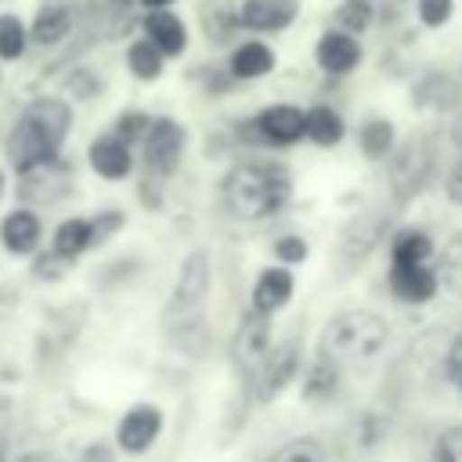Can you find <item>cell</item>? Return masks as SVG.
Masks as SVG:
<instances>
[{
  "mask_svg": "<svg viewBox=\"0 0 462 462\" xmlns=\"http://www.w3.org/2000/svg\"><path fill=\"white\" fill-rule=\"evenodd\" d=\"M148 123H152V119H148L144 112H126V116H119V123H116V137L126 141V144H134V141L144 137Z\"/></svg>",
  "mask_w": 462,
  "mask_h": 462,
  "instance_id": "32",
  "label": "cell"
},
{
  "mask_svg": "<svg viewBox=\"0 0 462 462\" xmlns=\"http://www.w3.org/2000/svg\"><path fill=\"white\" fill-rule=\"evenodd\" d=\"M448 372L455 379H462V332L451 339V350H448Z\"/></svg>",
  "mask_w": 462,
  "mask_h": 462,
  "instance_id": "37",
  "label": "cell"
},
{
  "mask_svg": "<svg viewBox=\"0 0 462 462\" xmlns=\"http://www.w3.org/2000/svg\"><path fill=\"white\" fill-rule=\"evenodd\" d=\"M437 462H462V426H451L437 437Z\"/></svg>",
  "mask_w": 462,
  "mask_h": 462,
  "instance_id": "33",
  "label": "cell"
},
{
  "mask_svg": "<svg viewBox=\"0 0 462 462\" xmlns=\"http://www.w3.org/2000/svg\"><path fill=\"white\" fill-rule=\"evenodd\" d=\"M206 285H209V260H206V253H191L188 263L180 267V282L170 300V318H195V310L206 296Z\"/></svg>",
  "mask_w": 462,
  "mask_h": 462,
  "instance_id": "5",
  "label": "cell"
},
{
  "mask_svg": "<svg viewBox=\"0 0 462 462\" xmlns=\"http://www.w3.org/2000/svg\"><path fill=\"white\" fill-rule=\"evenodd\" d=\"M390 285L401 300L408 303H422L437 292V271L430 263H393L390 271Z\"/></svg>",
  "mask_w": 462,
  "mask_h": 462,
  "instance_id": "15",
  "label": "cell"
},
{
  "mask_svg": "<svg viewBox=\"0 0 462 462\" xmlns=\"http://www.w3.org/2000/svg\"><path fill=\"white\" fill-rule=\"evenodd\" d=\"M390 148H393V123H386V119H368V123L361 126V152H365L368 159H383Z\"/></svg>",
  "mask_w": 462,
  "mask_h": 462,
  "instance_id": "26",
  "label": "cell"
},
{
  "mask_svg": "<svg viewBox=\"0 0 462 462\" xmlns=\"http://www.w3.org/2000/svg\"><path fill=\"white\" fill-rule=\"evenodd\" d=\"M289 296H292V274L285 267H267L253 285V310H263V314L278 310Z\"/></svg>",
  "mask_w": 462,
  "mask_h": 462,
  "instance_id": "19",
  "label": "cell"
},
{
  "mask_svg": "<svg viewBox=\"0 0 462 462\" xmlns=\"http://www.w3.org/2000/svg\"><path fill=\"white\" fill-rule=\"evenodd\" d=\"M336 22L346 32H365L372 25V4L368 0H343L336 7Z\"/></svg>",
  "mask_w": 462,
  "mask_h": 462,
  "instance_id": "30",
  "label": "cell"
},
{
  "mask_svg": "<svg viewBox=\"0 0 462 462\" xmlns=\"http://www.w3.org/2000/svg\"><path fill=\"white\" fill-rule=\"evenodd\" d=\"M256 130L274 144H292L303 137V108L296 105H271L256 116Z\"/></svg>",
  "mask_w": 462,
  "mask_h": 462,
  "instance_id": "14",
  "label": "cell"
},
{
  "mask_svg": "<svg viewBox=\"0 0 462 462\" xmlns=\"http://www.w3.org/2000/svg\"><path fill=\"white\" fill-rule=\"evenodd\" d=\"M267 339H271V325H267L263 310H253V314L238 325V336H235V361H238L245 372H256V365H260L263 354H267Z\"/></svg>",
  "mask_w": 462,
  "mask_h": 462,
  "instance_id": "12",
  "label": "cell"
},
{
  "mask_svg": "<svg viewBox=\"0 0 462 462\" xmlns=\"http://www.w3.org/2000/svg\"><path fill=\"white\" fill-rule=\"evenodd\" d=\"M69 123H72V112L61 97H36L22 112V119L7 141V159L14 162V170L22 173L43 159H54L69 134Z\"/></svg>",
  "mask_w": 462,
  "mask_h": 462,
  "instance_id": "1",
  "label": "cell"
},
{
  "mask_svg": "<svg viewBox=\"0 0 462 462\" xmlns=\"http://www.w3.org/2000/svg\"><path fill=\"white\" fill-rule=\"evenodd\" d=\"M90 166L105 180H123L130 173V148L116 134H105L90 144Z\"/></svg>",
  "mask_w": 462,
  "mask_h": 462,
  "instance_id": "16",
  "label": "cell"
},
{
  "mask_svg": "<svg viewBox=\"0 0 462 462\" xmlns=\"http://www.w3.org/2000/svg\"><path fill=\"white\" fill-rule=\"evenodd\" d=\"M440 271H444V282L462 292V235H455V238L448 242V249H444V267H440Z\"/></svg>",
  "mask_w": 462,
  "mask_h": 462,
  "instance_id": "31",
  "label": "cell"
},
{
  "mask_svg": "<svg viewBox=\"0 0 462 462\" xmlns=\"http://www.w3.org/2000/svg\"><path fill=\"white\" fill-rule=\"evenodd\" d=\"M274 253H278V260H285V263H300V260L307 256V245H303V238L289 235V238H278Z\"/></svg>",
  "mask_w": 462,
  "mask_h": 462,
  "instance_id": "35",
  "label": "cell"
},
{
  "mask_svg": "<svg viewBox=\"0 0 462 462\" xmlns=\"http://www.w3.org/2000/svg\"><path fill=\"white\" fill-rule=\"evenodd\" d=\"M303 137H310L314 144L328 148L343 137V119L328 108V105H314L310 112H303Z\"/></svg>",
  "mask_w": 462,
  "mask_h": 462,
  "instance_id": "21",
  "label": "cell"
},
{
  "mask_svg": "<svg viewBox=\"0 0 462 462\" xmlns=\"http://www.w3.org/2000/svg\"><path fill=\"white\" fill-rule=\"evenodd\" d=\"M199 18H202V32H206L213 43L231 40V32L238 29V11H235L231 0H206Z\"/></svg>",
  "mask_w": 462,
  "mask_h": 462,
  "instance_id": "20",
  "label": "cell"
},
{
  "mask_svg": "<svg viewBox=\"0 0 462 462\" xmlns=\"http://www.w3.org/2000/svg\"><path fill=\"white\" fill-rule=\"evenodd\" d=\"M267 462H325V448L314 437H296V440L282 444L278 451H271Z\"/></svg>",
  "mask_w": 462,
  "mask_h": 462,
  "instance_id": "27",
  "label": "cell"
},
{
  "mask_svg": "<svg viewBox=\"0 0 462 462\" xmlns=\"http://www.w3.org/2000/svg\"><path fill=\"white\" fill-rule=\"evenodd\" d=\"M141 144H144V166H148L155 177H166V173H173L177 162H180L184 130H180V123H173V119H152L148 130H144V137H141Z\"/></svg>",
  "mask_w": 462,
  "mask_h": 462,
  "instance_id": "4",
  "label": "cell"
},
{
  "mask_svg": "<svg viewBox=\"0 0 462 462\" xmlns=\"http://www.w3.org/2000/svg\"><path fill=\"white\" fill-rule=\"evenodd\" d=\"M0 242H4L7 253H29V249H36V242H40V220H36V213H29V209L7 213L4 224H0Z\"/></svg>",
  "mask_w": 462,
  "mask_h": 462,
  "instance_id": "18",
  "label": "cell"
},
{
  "mask_svg": "<svg viewBox=\"0 0 462 462\" xmlns=\"http://www.w3.org/2000/svg\"><path fill=\"white\" fill-rule=\"evenodd\" d=\"M336 390V365L321 354V361H314V368H310V375H307V383H303V397L307 401H325L328 393Z\"/></svg>",
  "mask_w": 462,
  "mask_h": 462,
  "instance_id": "29",
  "label": "cell"
},
{
  "mask_svg": "<svg viewBox=\"0 0 462 462\" xmlns=\"http://www.w3.org/2000/svg\"><path fill=\"white\" fill-rule=\"evenodd\" d=\"M451 18V0H419V22L430 29H440Z\"/></svg>",
  "mask_w": 462,
  "mask_h": 462,
  "instance_id": "34",
  "label": "cell"
},
{
  "mask_svg": "<svg viewBox=\"0 0 462 462\" xmlns=\"http://www.w3.org/2000/svg\"><path fill=\"white\" fill-rule=\"evenodd\" d=\"M90 242H94L90 220H79V217L61 220V224H58V231H54V256L72 260V256H79V253H83Z\"/></svg>",
  "mask_w": 462,
  "mask_h": 462,
  "instance_id": "22",
  "label": "cell"
},
{
  "mask_svg": "<svg viewBox=\"0 0 462 462\" xmlns=\"http://www.w3.org/2000/svg\"><path fill=\"white\" fill-rule=\"evenodd\" d=\"M390 339V328L379 314L372 310H346L339 318H332V325L325 328L321 339V354L336 365V368H361L368 361H375L383 354Z\"/></svg>",
  "mask_w": 462,
  "mask_h": 462,
  "instance_id": "3",
  "label": "cell"
},
{
  "mask_svg": "<svg viewBox=\"0 0 462 462\" xmlns=\"http://www.w3.org/2000/svg\"><path fill=\"white\" fill-rule=\"evenodd\" d=\"M65 188H69V170L65 162H58V155L22 170V199L29 202H54L65 195Z\"/></svg>",
  "mask_w": 462,
  "mask_h": 462,
  "instance_id": "8",
  "label": "cell"
},
{
  "mask_svg": "<svg viewBox=\"0 0 462 462\" xmlns=\"http://www.w3.org/2000/svg\"><path fill=\"white\" fill-rule=\"evenodd\" d=\"M159 430H162V415H159V408H152V404H137V408H130V411L123 415L116 437H119V448H123V451L137 455V451H148V448L155 444Z\"/></svg>",
  "mask_w": 462,
  "mask_h": 462,
  "instance_id": "10",
  "label": "cell"
},
{
  "mask_svg": "<svg viewBox=\"0 0 462 462\" xmlns=\"http://www.w3.org/2000/svg\"><path fill=\"white\" fill-rule=\"evenodd\" d=\"M220 195H224L227 213H235L238 220H260V217H271L285 202L289 177L278 166L242 162V166L227 170V177L220 184Z\"/></svg>",
  "mask_w": 462,
  "mask_h": 462,
  "instance_id": "2",
  "label": "cell"
},
{
  "mask_svg": "<svg viewBox=\"0 0 462 462\" xmlns=\"http://www.w3.org/2000/svg\"><path fill=\"white\" fill-rule=\"evenodd\" d=\"M0 462H4V458H0Z\"/></svg>",
  "mask_w": 462,
  "mask_h": 462,
  "instance_id": "41",
  "label": "cell"
},
{
  "mask_svg": "<svg viewBox=\"0 0 462 462\" xmlns=\"http://www.w3.org/2000/svg\"><path fill=\"white\" fill-rule=\"evenodd\" d=\"M444 188H448V199L462 206V159L451 166V173H448V184H444Z\"/></svg>",
  "mask_w": 462,
  "mask_h": 462,
  "instance_id": "36",
  "label": "cell"
},
{
  "mask_svg": "<svg viewBox=\"0 0 462 462\" xmlns=\"http://www.w3.org/2000/svg\"><path fill=\"white\" fill-rule=\"evenodd\" d=\"M296 14H300V0H242L238 25L256 29V32H278L292 25Z\"/></svg>",
  "mask_w": 462,
  "mask_h": 462,
  "instance_id": "9",
  "label": "cell"
},
{
  "mask_svg": "<svg viewBox=\"0 0 462 462\" xmlns=\"http://www.w3.org/2000/svg\"><path fill=\"white\" fill-rule=\"evenodd\" d=\"M141 4H144V7H152V11H155V7H170V4H173V0H141Z\"/></svg>",
  "mask_w": 462,
  "mask_h": 462,
  "instance_id": "39",
  "label": "cell"
},
{
  "mask_svg": "<svg viewBox=\"0 0 462 462\" xmlns=\"http://www.w3.org/2000/svg\"><path fill=\"white\" fill-rule=\"evenodd\" d=\"M0 195H4V177H0Z\"/></svg>",
  "mask_w": 462,
  "mask_h": 462,
  "instance_id": "40",
  "label": "cell"
},
{
  "mask_svg": "<svg viewBox=\"0 0 462 462\" xmlns=\"http://www.w3.org/2000/svg\"><path fill=\"white\" fill-rule=\"evenodd\" d=\"M430 253H433V242L415 227H408L393 238V263H426Z\"/></svg>",
  "mask_w": 462,
  "mask_h": 462,
  "instance_id": "25",
  "label": "cell"
},
{
  "mask_svg": "<svg viewBox=\"0 0 462 462\" xmlns=\"http://www.w3.org/2000/svg\"><path fill=\"white\" fill-rule=\"evenodd\" d=\"M227 69H231L235 79H260V76H267L274 69V51L267 43H260V40H245V43L235 47Z\"/></svg>",
  "mask_w": 462,
  "mask_h": 462,
  "instance_id": "17",
  "label": "cell"
},
{
  "mask_svg": "<svg viewBox=\"0 0 462 462\" xmlns=\"http://www.w3.org/2000/svg\"><path fill=\"white\" fill-rule=\"evenodd\" d=\"M451 137H455V144H462V116L455 119V126H451Z\"/></svg>",
  "mask_w": 462,
  "mask_h": 462,
  "instance_id": "38",
  "label": "cell"
},
{
  "mask_svg": "<svg viewBox=\"0 0 462 462\" xmlns=\"http://www.w3.org/2000/svg\"><path fill=\"white\" fill-rule=\"evenodd\" d=\"M430 166H433V152H430L426 141H411V144H404V152L397 155V162H393V170H390L393 191H397V195H411V191L426 180Z\"/></svg>",
  "mask_w": 462,
  "mask_h": 462,
  "instance_id": "11",
  "label": "cell"
},
{
  "mask_svg": "<svg viewBox=\"0 0 462 462\" xmlns=\"http://www.w3.org/2000/svg\"><path fill=\"white\" fill-rule=\"evenodd\" d=\"M126 65L137 79H155L162 72V51L152 40H134L126 51Z\"/></svg>",
  "mask_w": 462,
  "mask_h": 462,
  "instance_id": "24",
  "label": "cell"
},
{
  "mask_svg": "<svg viewBox=\"0 0 462 462\" xmlns=\"http://www.w3.org/2000/svg\"><path fill=\"white\" fill-rule=\"evenodd\" d=\"M65 32H69V11H65V7H43V11L36 14L29 36H32V43L51 47V43H58Z\"/></svg>",
  "mask_w": 462,
  "mask_h": 462,
  "instance_id": "23",
  "label": "cell"
},
{
  "mask_svg": "<svg viewBox=\"0 0 462 462\" xmlns=\"http://www.w3.org/2000/svg\"><path fill=\"white\" fill-rule=\"evenodd\" d=\"M25 43H29L25 25L14 14H0V58H7V61L22 58L25 54Z\"/></svg>",
  "mask_w": 462,
  "mask_h": 462,
  "instance_id": "28",
  "label": "cell"
},
{
  "mask_svg": "<svg viewBox=\"0 0 462 462\" xmlns=\"http://www.w3.org/2000/svg\"><path fill=\"white\" fill-rule=\"evenodd\" d=\"M314 58L328 76H346L361 65V43L346 29H328V32H321V40L314 47Z\"/></svg>",
  "mask_w": 462,
  "mask_h": 462,
  "instance_id": "7",
  "label": "cell"
},
{
  "mask_svg": "<svg viewBox=\"0 0 462 462\" xmlns=\"http://www.w3.org/2000/svg\"><path fill=\"white\" fill-rule=\"evenodd\" d=\"M144 40H152L162 51V58H177L188 47V29L177 14H170L166 7H155L152 14H144Z\"/></svg>",
  "mask_w": 462,
  "mask_h": 462,
  "instance_id": "13",
  "label": "cell"
},
{
  "mask_svg": "<svg viewBox=\"0 0 462 462\" xmlns=\"http://www.w3.org/2000/svg\"><path fill=\"white\" fill-rule=\"evenodd\" d=\"M296 365H300V346L296 343H282L271 354H263V361L256 365V397L274 401L289 386V379L296 375Z\"/></svg>",
  "mask_w": 462,
  "mask_h": 462,
  "instance_id": "6",
  "label": "cell"
}]
</instances>
